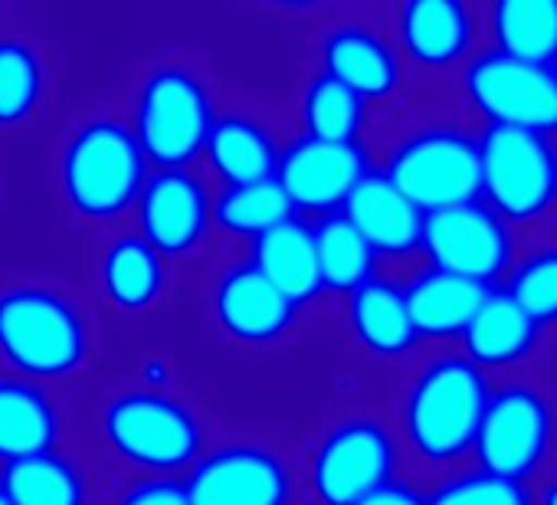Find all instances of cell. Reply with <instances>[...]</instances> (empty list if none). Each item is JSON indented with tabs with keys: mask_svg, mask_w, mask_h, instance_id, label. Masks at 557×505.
I'll return each mask as SVG.
<instances>
[{
	"mask_svg": "<svg viewBox=\"0 0 557 505\" xmlns=\"http://www.w3.org/2000/svg\"><path fill=\"white\" fill-rule=\"evenodd\" d=\"M203 155L226 187L269 181L275 177V164H278V151L269 132L239 115L213 119L203 141Z\"/></svg>",
	"mask_w": 557,
	"mask_h": 505,
	"instance_id": "d4e9b609",
	"label": "cell"
},
{
	"mask_svg": "<svg viewBox=\"0 0 557 505\" xmlns=\"http://www.w3.org/2000/svg\"><path fill=\"white\" fill-rule=\"evenodd\" d=\"M102 433L125 463L151 472L194 466L203 446L194 410L161 391H125L109 401L102 410Z\"/></svg>",
	"mask_w": 557,
	"mask_h": 505,
	"instance_id": "5b68a950",
	"label": "cell"
},
{
	"mask_svg": "<svg viewBox=\"0 0 557 505\" xmlns=\"http://www.w3.org/2000/svg\"><path fill=\"white\" fill-rule=\"evenodd\" d=\"M462 96L485 125L524 128L547 138L557 135V76L550 66H531L482 50L469 57L462 70Z\"/></svg>",
	"mask_w": 557,
	"mask_h": 505,
	"instance_id": "9c48e42d",
	"label": "cell"
},
{
	"mask_svg": "<svg viewBox=\"0 0 557 505\" xmlns=\"http://www.w3.org/2000/svg\"><path fill=\"white\" fill-rule=\"evenodd\" d=\"M89 355V329L79 309L47 286L0 293V358L30 381L79 371Z\"/></svg>",
	"mask_w": 557,
	"mask_h": 505,
	"instance_id": "7a4b0ae2",
	"label": "cell"
},
{
	"mask_svg": "<svg viewBox=\"0 0 557 505\" xmlns=\"http://www.w3.org/2000/svg\"><path fill=\"white\" fill-rule=\"evenodd\" d=\"M505 293L544 329L557 325V243L534 246L508 270Z\"/></svg>",
	"mask_w": 557,
	"mask_h": 505,
	"instance_id": "4dcf8cb0",
	"label": "cell"
},
{
	"mask_svg": "<svg viewBox=\"0 0 557 505\" xmlns=\"http://www.w3.org/2000/svg\"><path fill=\"white\" fill-rule=\"evenodd\" d=\"M296 309L299 306H293L252 263L226 270L213 290V316L220 329L246 345L283 338L296 322Z\"/></svg>",
	"mask_w": 557,
	"mask_h": 505,
	"instance_id": "9a60e30c",
	"label": "cell"
},
{
	"mask_svg": "<svg viewBox=\"0 0 557 505\" xmlns=\"http://www.w3.org/2000/svg\"><path fill=\"white\" fill-rule=\"evenodd\" d=\"M60 440V410L27 378H0V459L17 463L53 453Z\"/></svg>",
	"mask_w": 557,
	"mask_h": 505,
	"instance_id": "7402d4cb",
	"label": "cell"
},
{
	"mask_svg": "<svg viewBox=\"0 0 557 505\" xmlns=\"http://www.w3.org/2000/svg\"><path fill=\"white\" fill-rule=\"evenodd\" d=\"M479 200L508 226L534 223L557 204V148L547 135L485 125L479 135Z\"/></svg>",
	"mask_w": 557,
	"mask_h": 505,
	"instance_id": "277c9868",
	"label": "cell"
},
{
	"mask_svg": "<svg viewBox=\"0 0 557 505\" xmlns=\"http://www.w3.org/2000/svg\"><path fill=\"white\" fill-rule=\"evenodd\" d=\"M397 443L374 417L342 420L322 436L312 456V489L322 505H358L394 479Z\"/></svg>",
	"mask_w": 557,
	"mask_h": 505,
	"instance_id": "8fae6325",
	"label": "cell"
},
{
	"mask_svg": "<svg viewBox=\"0 0 557 505\" xmlns=\"http://www.w3.org/2000/svg\"><path fill=\"white\" fill-rule=\"evenodd\" d=\"M145 164L128 125L115 119L86 122L63 148V194L79 217L112 220L138 200L148 177Z\"/></svg>",
	"mask_w": 557,
	"mask_h": 505,
	"instance_id": "3957f363",
	"label": "cell"
},
{
	"mask_svg": "<svg viewBox=\"0 0 557 505\" xmlns=\"http://www.w3.org/2000/svg\"><path fill=\"white\" fill-rule=\"evenodd\" d=\"M322 63L325 76L338 79L364 102L394 96L404 79L397 50L377 30H368L361 24L335 27L322 44Z\"/></svg>",
	"mask_w": 557,
	"mask_h": 505,
	"instance_id": "ac0fdd59",
	"label": "cell"
},
{
	"mask_svg": "<svg viewBox=\"0 0 557 505\" xmlns=\"http://www.w3.org/2000/svg\"><path fill=\"white\" fill-rule=\"evenodd\" d=\"M492 384L466 355L426 361L404 397V433L413 453L433 466L456 463L475 443Z\"/></svg>",
	"mask_w": 557,
	"mask_h": 505,
	"instance_id": "6da1fadb",
	"label": "cell"
},
{
	"mask_svg": "<svg viewBox=\"0 0 557 505\" xmlns=\"http://www.w3.org/2000/svg\"><path fill=\"white\" fill-rule=\"evenodd\" d=\"M252 267L293 306H302L322 293L312 226L296 217L252 239Z\"/></svg>",
	"mask_w": 557,
	"mask_h": 505,
	"instance_id": "ffe728a7",
	"label": "cell"
},
{
	"mask_svg": "<svg viewBox=\"0 0 557 505\" xmlns=\"http://www.w3.org/2000/svg\"><path fill=\"white\" fill-rule=\"evenodd\" d=\"M537 505H557V476H550L537 495Z\"/></svg>",
	"mask_w": 557,
	"mask_h": 505,
	"instance_id": "d590c367",
	"label": "cell"
},
{
	"mask_svg": "<svg viewBox=\"0 0 557 505\" xmlns=\"http://www.w3.org/2000/svg\"><path fill=\"white\" fill-rule=\"evenodd\" d=\"M348 322L355 338L381 358H400L420 342L407 312L404 286H394L391 280L374 276L358 286L348 303Z\"/></svg>",
	"mask_w": 557,
	"mask_h": 505,
	"instance_id": "603a6c76",
	"label": "cell"
},
{
	"mask_svg": "<svg viewBox=\"0 0 557 505\" xmlns=\"http://www.w3.org/2000/svg\"><path fill=\"white\" fill-rule=\"evenodd\" d=\"M541 335L544 329L505 290H488L462 332V355L482 371L515 368L534 355Z\"/></svg>",
	"mask_w": 557,
	"mask_h": 505,
	"instance_id": "d6986e66",
	"label": "cell"
},
{
	"mask_svg": "<svg viewBox=\"0 0 557 505\" xmlns=\"http://www.w3.org/2000/svg\"><path fill=\"white\" fill-rule=\"evenodd\" d=\"M485 293H488L485 286L433 267L417 273L404 286V299L417 338H462Z\"/></svg>",
	"mask_w": 557,
	"mask_h": 505,
	"instance_id": "44dd1931",
	"label": "cell"
},
{
	"mask_svg": "<svg viewBox=\"0 0 557 505\" xmlns=\"http://www.w3.org/2000/svg\"><path fill=\"white\" fill-rule=\"evenodd\" d=\"M384 174L423 213L479 200V135L456 125L420 128L391 151Z\"/></svg>",
	"mask_w": 557,
	"mask_h": 505,
	"instance_id": "52a82bcc",
	"label": "cell"
},
{
	"mask_svg": "<svg viewBox=\"0 0 557 505\" xmlns=\"http://www.w3.org/2000/svg\"><path fill=\"white\" fill-rule=\"evenodd\" d=\"M554 433L557 414L550 397L528 381H508L492 387L472 449L479 469L524 482L544 466Z\"/></svg>",
	"mask_w": 557,
	"mask_h": 505,
	"instance_id": "ba28073f",
	"label": "cell"
},
{
	"mask_svg": "<svg viewBox=\"0 0 557 505\" xmlns=\"http://www.w3.org/2000/svg\"><path fill=\"white\" fill-rule=\"evenodd\" d=\"M44 96L40 57L21 40H0V125H17L34 115Z\"/></svg>",
	"mask_w": 557,
	"mask_h": 505,
	"instance_id": "1f68e13d",
	"label": "cell"
},
{
	"mask_svg": "<svg viewBox=\"0 0 557 505\" xmlns=\"http://www.w3.org/2000/svg\"><path fill=\"white\" fill-rule=\"evenodd\" d=\"M550 70H554V76H557V63H554V66H550Z\"/></svg>",
	"mask_w": 557,
	"mask_h": 505,
	"instance_id": "74e56055",
	"label": "cell"
},
{
	"mask_svg": "<svg viewBox=\"0 0 557 505\" xmlns=\"http://www.w3.org/2000/svg\"><path fill=\"white\" fill-rule=\"evenodd\" d=\"M364 112H368V102L325 73H319L306 89L302 115H306L309 138L351 145L358 141L364 128Z\"/></svg>",
	"mask_w": 557,
	"mask_h": 505,
	"instance_id": "f546056e",
	"label": "cell"
},
{
	"mask_svg": "<svg viewBox=\"0 0 557 505\" xmlns=\"http://www.w3.org/2000/svg\"><path fill=\"white\" fill-rule=\"evenodd\" d=\"M342 207L345 220L364 236L377 257H407L420 249L423 210H417L384 171H368Z\"/></svg>",
	"mask_w": 557,
	"mask_h": 505,
	"instance_id": "e0dca14e",
	"label": "cell"
},
{
	"mask_svg": "<svg viewBox=\"0 0 557 505\" xmlns=\"http://www.w3.org/2000/svg\"><path fill=\"white\" fill-rule=\"evenodd\" d=\"M141 239L158 257H181L190 253L210 223V194L187 171H154L145 177V187L135 200Z\"/></svg>",
	"mask_w": 557,
	"mask_h": 505,
	"instance_id": "5bb4252c",
	"label": "cell"
},
{
	"mask_svg": "<svg viewBox=\"0 0 557 505\" xmlns=\"http://www.w3.org/2000/svg\"><path fill=\"white\" fill-rule=\"evenodd\" d=\"M210 125V93L190 70L158 66L145 79L132 132L145 161H154L161 171L187 168L203 151Z\"/></svg>",
	"mask_w": 557,
	"mask_h": 505,
	"instance_id": "8992f818",
	"label": "cell"
},
{
	"mask_svg": "<svg viewBox=\"0 0 557 505\" xmlns=\"http://www.w3.org/2000/svg\"><path fill=\"white\" fill-rule=\"evenodd\" d=\"M358 505H426V495H420L413 485H404V482H387L381 489H374L371 495H364Z\"/></svg>",
	"mask_w": 557,
	"mask_h": 505,
	"instance_id": "e575fe53",
	"label": "cell"
},
{
	"mask_svg": "<svg viewBox=\"0 0 557 505\" xmlns=\"http://www.w3.org/2000/svg\"><path fill=\"white\" fill-rule=\"evenodd\" d=\"M190 505H286L289 469L272 449L226 443L197 456L184 482Z\"/></svg>",
	"mask_w": 557,
	"mask_h": 505,
	"instance_id": "7c38bea8",
	"label": "cell"
},
{
	"mask_svg": "<svg viewBox=\"0 0 557 505\" xmlns=\"http://www.w3.org/2000/svg\"><path fill=\"white\" fill-rule=\"evenodd\" d=\"M0 505H14V502L8 498V492H4V489H0Z\"/></svg>",
	"mask_w": 557,
	"mask_h": 505,
	"instance_id": "8d00e7d4",
	"label": "cell"
},
{
	"mask_svg": "<svg viewBox=\"0 0 557 505\" xmlns=\"http://www.w3.org/2000/svg\"><path fill=\"white\" fill-rule=\"evenodd\" d=\"M400 50L426 70L469 63L475 47V14L459 0H407L397 11Z\"/></svg>",
	"mask_w": 557,
	"mask_h": 505,
	"instance_id": "2e32d148",
	"label": "cell"
},
{
	"mask_svg": "<svg viewBox=\"0 0 557 505\" xmlns=\"http://www.w3.org/2000/svg\"><path fill=\"white\" fill-rule=\"evenodd\" d=\"M102 290L125 312L154 306L164 290V257L135 233L119 236L102 257Z\"/></svg>",
	"mask_w": 557,
	"mask_h": 505,
	"instance_id": "484cf974",
	"label": "cell"
},
{
	"mask_svg": "<svg viewBox=\"0 0 557 505\" xmlns=\"http://www.w3.org/2000/svg\"><path fill=\"white\" fill-rule=\"evenodd\" d=\"M420 249L433 270L462 276L479 286H492L508 276L515 257L511 226L482 200L440 207L423 213Z\"/></svg>",
	"mask_w": 557,
	"mask_h": 505,
	"instance_id": "30bf717a",
	"label": "cell"
},
{
	"mask_svg": "<svg viewBox=\"0 0 557 505\" xmlns=\"http://www.w3.org/2000/svg\"><path fill=\"white\" fill-rule=\"evenodd\" d=\"M115 505H190V502H187L184 482L168 479V476H154V479L132 485Z\"/></svg>",
	"mask_w": 557,
	"mask_h": 505,
	"instance_id": "836d02e7",
	"label": "cell"
},
{
	"mask_svg": "<svg viewBox=\"0 0 557 505\" xmlns=\"http://www.w3.org/2000/svg\"><path fill=\"white\" fill-rule=\"evenodd\" d=\"M210 217L216 220L220 230L256 239L265 230L289 220L293 204L283 194V187L275 184V177H269V181H256V184L223 187L220 197L210 204Z\"/></svg>",
	"mask_w": 557,
	"mask_h": 505,
	"instance_id": "f1b7e54d",
	"label": "cell"
},
{
	"mask_svg": "<svg viewBox=\"0 0 557 505\" xmlns=\"http://www.w3.org/2000/svg\"><path fill=\"white\" fill-rule=\"evenodd\" d=\"M426 505H534V498L524 482L472 469L440 482L426 495Z\"/></svg>",
	"mask_w": 557,
	"mask_h": 505,
	"instance_id": "d6a6232c",
	"label": "cell"
},
{
	"mask_svg": "<svg viewBox=\"0 0 557 505\" xmlns=\"http://www.w3.org/2000/svg\"><path fill=\"white\" fill-rule=\"evenodd\" d=\"M368 171V155L358 141L342 145L306 135L286 151H278L275 184L283 187L293 210H322L329 217L348 200V194Z\"/></svg>",
	"mask_w": 557,
	"mask_h": 505,
	"instance_id": "4fadbf2b",
	"label": "cell"
},
{
	"mask_svg": "<svg viewBox=\"0 0 557 505\" xmlns=\"http://www.w3.org/2000/svg\"><path fill=\"white\" fill-rule=\"evenodd\" d=\"M0 489L14 505H86V479L60 453H40L8 463Z\"/></svg>",
	"mask_w": 557,
	"mask_h": 505,
	"instance_id": "4316f807",
	"label": "cell"
},
{
	"mask_svg": "<svg viewBox=\"0 0 557 505\" xmlns=\"http://www.w3.org/2000/svg\"><path fill=\"white\" fill-rule=\"evenodd\" d=\"M315 236V257H319V276L322 290L332 293H355L368 280H374L377 253L364 243V236L345 220V213L322 217L319 226H312Z\"/></svg>",
	"mask_w": 557,
	"mask_h": 505,
	"instance_id": "83f0119b",
	"label": "cell"
},
{
	"mask_svg": "<svg viewBox=\"0 0 557 505\" xmlns=\"http://www.w3.org/2000/svg\"><path fill=\"white\" fill-rule=\"evenodd\" d=\"M492 50L531 63H557V0H498L488 11Z\"/></svg>",
	"mask_w": 557,
	"mask_h": 505,
	"instance_id": "cb8c5ba5",
	"label": "cell"
}]
</instances>
